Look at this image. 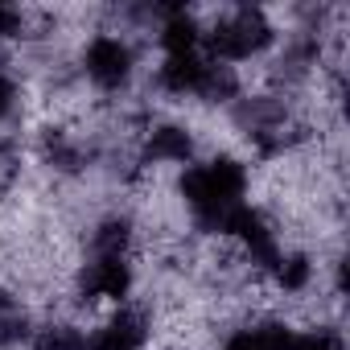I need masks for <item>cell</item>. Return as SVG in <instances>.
Here are the masks:
<instances>
[{"label":"cell","mask_w":350,"mask_h":350,"mask_svg":"<svg viewBox=\"0 0 350 350\" xmlns=\"http://www.w3.org/2000/svg\"><path fill=\"white\" fill-rule=\"evenodd\" d=\"M152 338H157V317L136 297L128 305H116V309L99 313L87 325V346L83 350H152Z\"/></svg>","instance_id":"3"},{"label":"cell","mask_w":350,"mask_h":350,"mask_svg":"<svg viewBox=\"0 0 350 350\" xmlns=\"http://www.w3.org/2000/svg\"><path fill=\"white\" fill-rule=\"evenodd\" d=\"M148 46L132 38L128 29L107 21V9L95 29H87L75 46V75L83 91L95 103H128L136 99L144 70H148Z\"/></svg>","instance_id":"1"},{"label":"cell","mask_w":350,"mask_h":350,"mask_svg":"<svg viewBox=\"0 0 350 350\" xmlns=\"http://www.w3.org/2000/svg\"><path fill=\"white\" fill-rule=\"evenodd\" d=\"M198 17H202V54L227 70L264 66L284 38L276 9L264 5H219V9H198Z\"/></svg>","instance_id":"2"}]
</instances>
